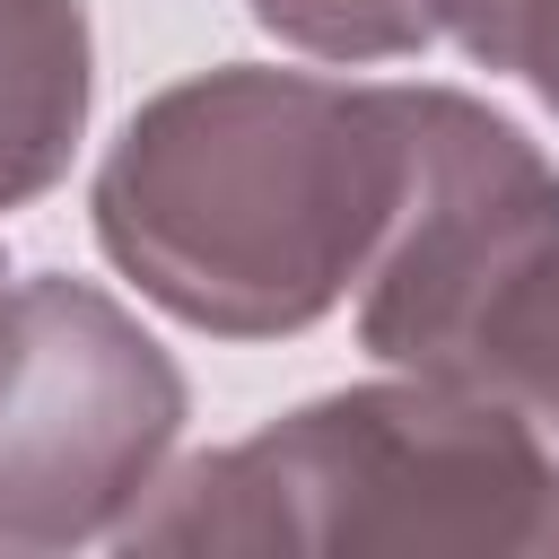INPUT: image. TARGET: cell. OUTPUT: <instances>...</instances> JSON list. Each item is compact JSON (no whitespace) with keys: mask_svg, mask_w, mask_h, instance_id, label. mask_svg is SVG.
<instances>
[{"mask_svg":"<svg viewBox=\"0 0 559 559\" xmlns=\"http://www.w3.org/2000/svg\"><path fill=\"white\" fill-rule=\"evenodd\" d=\"M419 175V87L210 70L166 87L96 175V245L166 314L262 341L367 280Z\"/></svg>","mask_w":559,"mask_h":559,"instance_id":"obj_1","label":"cell"},{"mask_svg":"<svg viewBox=\"0 0 559 559\" xmlns=\"http://www.w3.org/2000/svg\"><path fill=\"white\" fill-rule=\"evenodd\" d=\"M122 542H559V454L480 384L419 376L332 393L280 428L192 463Z\"/></svg>","mask_w":559,"mask_h":559,"instance_id":"obj_2","label":"cell"},{"mask_svg":"<svg viewBox=\"0 0 559 559\" xmlns=\"http://www.w3.org/2000/svg\"><path fill=\"white\" fill-rule=\"evenodd\" d=\"M183 419L166 349L87 280L0 288V542L44 550L105 533Z\"/></svg>","mask_w":559,"mask_h":559,"instance_id":"obj_3","label":"cell"},{"mask_svg":"<svg viewBox=\"0 0 559 559\" xmlns=\"http://www.w3.org/2000/svg\"><path fill=\"white\" fill-rule=\"evenodd\" d=\"M559 236V175L515 122L454 87H419V175L384 262L367 271L358 341L411 376H463L489 306Z\"/></svg>","mask_w":559,"mask_h":559,"instance_id":"obj_4","label":"cell"},{"mask_svg":"<svg viewBox=\"0 0 559 559\" xmlns=\"http://www.w3.org/2000/svg\"><path fill=\"white\" fill-rule=\"evenodd\" d=\"M87 122V17L79 0H0V210L35 201Z\"/></svg>","mask_w":559,"mask_h":559,"instance_id":"obj_5","label":"cell"},{"mask_svg":"<svg viewBox=\"0 0 559 559\" xmlns=\"http://www.w3.org/2000/svg\"><path fill=\"white\" fill-rule=\"evenodd\" d=\"M245 9L314 61H402L437 35L428 0H245Z\"/></svg>","mask_w":559,"mask_h":559,"instance_id":"obj_6","label":"cell"},{"mask_svg":"<svg viewBox=\"0 0 559 559\" xmlns=\"http://www.w3.org/2000/svg\"><path fill=\"white\" fill-rule=\"evenodd\" d=\"M437 35H454L472 61L515 70L559 105V0H428Z\"/></svg>","mask_w":559,"mask_h":559,"instance_id":"obj_7","label":"cell"},{"mask_svg":"<svg viewBox=\"0 0 559 559\" xmlns=\"http://www.w3.org/2000/svg\"><path fill=\"white\" fill-rule=\"evenodd\" d=\"M0 288H9V262H0Z\"/></svg>","mask_w":559,"mask_h":559,"instance_id":"obj_8","label":"cell"}]
</instances>
